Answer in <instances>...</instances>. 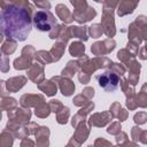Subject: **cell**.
<instances>
[{"label":"cell","instance_id":"6da1fadb","mask_svg":"<svg viewBox=\"0 0 147 147\" xmlns=\"http://www.w3.org/2000/svg\"><path fill=\"white\" fill-rule=\"evenodd\" d=\"M33 21L26 9L17 5H9L1 11V32L15 41H24L31 32Z\"/></svg>","mask_w":147,"mask_h":147},{"label":"cell","instance_id":"3957f363","mask_svg":"<svg viewBox=\"0 0 147 147\" xmlns=\"http://www.w3.org/2000/svg\"><path fill=\"white\" fill-rule=\"evenodd\" d=\"M95 79L99 86L106 92H115L119 86V78L118 76L110 70H106L100 72L95 76Z\"/></svg>","mask_w":147,"mask_h":147},{"label":"cell","instance_id":"7a4b0ae2","mask_svg":"<svg viewBox=\"0 0 147 147\" xmlns=\"http://www.w3.org/2000/svg\"><path fill=\"white\" fill-rule=\"evenodd\" d=\"M33 25L42 32L51 31L55 24H56V18L55 16L49 11V10H38L33 15Z\"/></svg>","mask_w":147,"mask_h":147}]
</instances>
